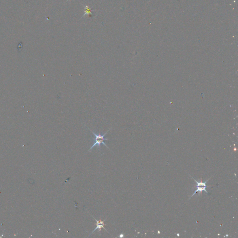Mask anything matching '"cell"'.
<instances>
[{
    "instance_id": "obj_1",
    "label": "cell",
    "mask_w": 238,
    "mask_h": 238,
    "mask_svg": "<svg viewBox=\"0 0 238 238\" xmlns=\"http://www.w3.org/2000/svg\"><path fill=\"white\" fill-rule=\"evenodd\" d=\"M89 130H90V131L92 133H93V135H94V136H95V138H94V144L92 146V147L90 148V149H89V150H88V152L90 151L91 149H92V148H94V147H95V146H97V147L99 148H101V144H103L105 146V147H107V148H108V149H110L107 147V145L104 143V141H107V140H108V139H106L104 137L105 135H106L107 134V132H108V131H109L111 129H109L108 131L106 133H105L103 135H101V134H99V135H97V134H95V133L93 132L92 130H91L90 129L88 128Z\"/></svg>"
},
{
    "instance_id": "obj_2",
    "label": "cell",
    "mask_w": 238,
    "mask_h": 238,
    "mask_svg": "<svg viewBox=\"0 0 238 238\" xmlns=\"http://www.w3.org/2000/svg\"><path fill=\"white\" fill-rule=\"evenodd\" d=\"M193 179L196 182L197 185L196 186V190H195V191L194 192V194H192V195L191 196V197L194 196L195 194H196V192H199V193L200 194L201 192V193L203 191H204L207 192V194H208V192H207V191L206 190V188H207L206 183H207V182H208V180H207V181H206V182H202V180H201V182H197V180H195L194 178H193Z\"/></svg>"
},
{
    "instance_id": "obj_3",
    "label": "cell",
    "mask_w": 238,
    "mask_h": 238,
    "mask_svg": "<svg viewBox=\"0 0 238 238\" xmlns=\"http://www.w3.org/2000/svg\"><path fill=\"white\" fill-rule=\"evenodd\" d=\"M93 217V218L95 220V221H96V228L94 230V231H93V232H92L91 233H90V235H91V234H92V233H93L95 231V230L98 229H99V233H101V229L102 228L104 229L105 231H107L108 233H109L108 232V231L106 230V229L104 227V226L106 225V224L104 223V221L106 220H97L95 218H94V217Z\"/></svg>"
},
{
    "instance_id": "obj_4",
    "label": "cell",
    "mask_w": 238,
    "mask_h": 238,
    "mask_svg": "<svg viewBox=\"0 0 238 238\" xmlns=\"http://www.w3.org/2000/svg\"><path fill=\"white\" fill-rule=\"evenodd\" d=\"M124 235L123 234V233H121L120 235V238H122V237H124Z\"/></svg>"
}]
</instances>
